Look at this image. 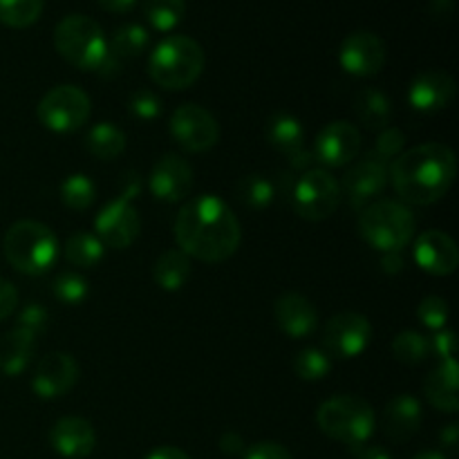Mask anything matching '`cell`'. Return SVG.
<instances>
[{"instance_id":"6da1fadb","label":"cell","mask_w":459,"mask_h":459,"mask_svg":"<svg viewBox=\"0 0 459 459\" xmlns=\"http://www.w3.org/2000/svg\"><path fill=\"white\" fill-rule=\"evenodd\" d=\"M175 240L188 258L211 264L224 263L240 247V220L222 197H193L175 218Z\"/></svg>"},{"instance_id":"7a4b0ae2","label":"cell","mask_w":459,"mask_h":459,"mask_svg":"<svg viewBox=\"0 0 459 459\" xmlns=\"http://www.w3.org/2000/svg\"><path fill=\"white\" fill-rule=\"evenodd\" d=\"M457 157L446 143H421L390 161V182L406 204L430 206L451 191Z\"/></svg>"},{"instance_id":"3957f363","label":"cell","mask_w":459,"mask_h":459,"mask_svg":"<svg viewBox=\"0 0 459 459\" xmlns=\"http://www.w3.org/2000/svg\"><path fill=\"white\" fill-rule=\"evenodd\" d=\"M204 49L191 36L175 34L155 45L148 58V74L164 90H186L204 70Z\"/></svg>"},{"instance_id":"277c9868","label":"cell","mask_w":459,"mask_h":459,"mask_svg":"<svg viewBox=\"0 0 459 459\" xmlns=\"http://www.w3.org/2000/svg\"><path fill=\"white\" fill-rule=\"evenodd\" d=\"M415 231V215L402 202L377 200L359 211V233L381 254H402L412 242Z\"/></svg>"},{"instance_id":"5b68a950","label":"cell","mask_w":459,"mask_h":459,"mask_svg":"<svg viewBox=\"0 0 459 459\" xmlns=\"http://www.w3.org/2000/svg\"><path fill=\"white\" fill-rule=\"evenodd\" d=\"M7 263L25 276H40L58 258V238L52 229L36 220H18L7 229L3 240Z\"/></svg>"},{"instance_id":"8992f818","label":"cell","mask_w":459,"mask_h":459,"mask_svg":"<svg viewBox=\"0 0 459 459\" xmlns=\"http://www.w3.org/2000/svg\"><path fill=\"white\" fill-rule=\"evenodd\" d=\"M316 424L327 437L345 444L354 451L366 446L368 439L375 433V411L370 403L361 397L343 394L323 402L316 411Z\"/></svg>"},{"instance_id":"52a82bcc","label":"cell","mask_w":459,"mask_h":459,"mask_svg":"<svg viewBox=\"0 0 459 459\" xmlns=\"http://www.w3.org/2000/svg\"><path fill=\"white\" fill-rule=\"evenodd\" d=\"M54 48L70 65L85 72H99L108 58V40L94 18L72 13L54 30Z\"/></svg>"},{"instance_id":"ba28073f","label":"cell","mask_w":459,"mask_h":459,"mask_svg":"<svg viewBox=\"0 0 459 459\" xmlns=\"http://www.w3.org/2000/svg\"><path fill=\"white\" fill-rule=\"evenodd\" d=\"M92 112L90 97L76 85H56L39 101L36 115L48 130L58 134L83 128Z\"/></svg>"},{"instance_id":"9c48e42d","label":"cell","mask_w":459,"mask_h":459,"mask_svg":"<svg viewBox=\"0 0 459 459\" xmlns=\"http://www.w3.org/2000/svg\"><path fill=\"white\" fill-rule=\"evenodd\" d=\"M291 200H294V209L300 218L309 220V222H323L339 209L341 184L336 182L330 170L309 169L296 182Z\"/></svg>"},{"instance_id":"30bf717a","label":"cell","mask_w":459,"mask_h":459,"mask_svg":"<svg viewBox=\"0 0 459 459\" xmlns=\"http://www.w3.org/2000/svg\"><path fill=\"white\" fill-rule=\"evenodd\" d=\"M390 182V164L379 160L372 152H368L363 160L352 164V169L345 173L341 184V195L348 197V204L354 211H363L368 204L379 200L384 195L385 186Z\"/></svg>"},{"instance_id":"8fae6325","label":"cell","mask_w":459,"mask_h":459,"mask_svg":"<svg viewBox=\"0 0 459 459\" xmlns=\"http://www.w3.org/2000/svg\"><path fill=\"white\" fill-rule=\"evenodd\" d=\"M170 134L186 152H204L218 143L220 126L206 108L184 103L170 117Z\"/></svg>"},{"instance_id":"7c38bea8","label":"cell","mask_w":459,"mask_h":459,"mask_svg":"<svg viewBox=\"0 0 459 459\" xmlns=\"http://www.w3.org/2000/svg\"><path fill=\"white\" fill-rule=\"evenodd\" d=\"M372 341V325L363 314L341 312L327 321L323 332L325 352L336 359H357Z\"/></svg>"},{"instance_id":"4fadbf2b","label":"cell","mask_w":459,"mask_h":459,"mask_svg":"<svg viewBox=\"0 0 459 459\" xmlns=\"http://www.w3.org/2000/svg\"><path fill=\"white\" fill-rule=\"evenodd\" d=\"M142 220L137 209L126 197L108 202L94 218V236L110 249H128L139 236Z\"/></svg>"},{"instance_id":"5bb4252c","label":"cell","mask_w":459,"mask_h":459,"mask_svg":"<svg viewBox=\"0 0 459 459\" xmlns=\"http://www.w3.org/2000/svg\"><path fill=\"white\" fill-rule=\"evenodd\" d=\"M361 152V133L350 121L339 119L321 128L314 139L312 155L327 169H341L357 160Z\"/></svg>"},{"instance_id":"9a60e30c","label":"cell","mask_w":459,"mask_h":459,"mask_svg":"<svg viewBox=\"0 0 459 459\" xmlns=\"http://www.w3.org/2000/svg\"><path fill=\"white\" fill-rule=\"evenodd\" d=\"M339 61L348 74L352 76H375L385 65V45L375 31H352L341 43Z\"/></svg>"},{"instance_id":"2e32d148","label":"cell","mask_w":459,"mask_h":459,"mask_svg":"<svg viewBox=\"0 0 459 459\" xmlns=\"http://www.w3.org/2000/svg\"><path fill=\"white\" fill-rule=\"evenodd\" d=\"M79 381V363L67 352H49L40 359L31 377V390L40 399H58Z\"/></svg>"},{"instance_id":"e0dca14e","label":"cell","mask_w":459,"mask_h":459,"mask_svg":"<svg viewBox=\"0 0 459 459\" xmlns=\"http://www.w3.org/2000/svg\"><path fill=\"white\" fill-rule=\"evenodd\" d=\"M148 188L152 195L161 202H182L191 195L193 188V169L184 157L169 152L157 164L152 166L151 178H148Z\"/></svg>"},{"instance_id":"ac0fdd59","label":"cell","mask_w":459,"mask_h":459,"mask_svg":"<svg viewBox=\"0 0 459 459\" xmlns=\"http://www.w3.org/2000/svg\"><path fill=\"white\" fill-rule=\"evenodd\" d=\"M267 139L276 151L290 160L291 169L309 170L314 164L312 151L305 148V130L299 117L291 112H276L267 121Z\"/></svg>"},{"instance_id":"d6986e66","label":"cell","mask_w":459,"mask_h":459,"mask_svg":"<svg viewBox=\"0 0 459 459\" xmlns=\"http://www.w3.org/2000/svg\"><path fill=\"white\" fill-rule=\"evenodd\" d=\"M457 83L448 72L426 70L412 79L408 88V103L417 112H439L453 103Z\"/></svg>"},{"instance_id":"ffe728a7","label":"cell","mask_w":459,"mask_h":459,"mask_svg":"<svg viewBox=\"0 0 459 459\" xmlns=\"http://www.w3.org/2000/svg\"><path fill=\"white\" fill-rule=\"evenodd\" d=\"M415 263L433 276H451L459 264V249L448 233L430 229L415 242Z\"/></svg>"},{"instance_id":"44dd1931","label":"cell","mask_w":459,"mask_h":459,"mask_svg":"<svg viewBox=\"0 0 459 459\" xmlns=\"http://www.w3.org/2000/svg\"><path fill=\"white\" fill-rule=\"evenodd\" d=\"M49 444L61 457L85 459L97 446V433L83 417H63L49 430Z\"/></svg>"},{"instance_id":"7402d4cb","label":"cell","mask_w":459,"mask_h":459,"mask_svg":"<svg viewBox=\"0 0 459 459\" xmlns=\"http://www.w3.org/2000/svg\"><path fill=\"white\" fill-rule=\"evenodd\" d=\"M273 316H276L282 334H287L290 339H307L318 327L316 307H314L307 296L296 294V291H290V294L281 296L276 300Z\"/></svg>"},{"instance_id":"603a6c76","label":"cell","mask_w":459,"mask_h":459,"mask_svg":"<svg viewBox=\"0 0 459 459\" xmlns=\"http://www.w3.org/2000/svg\"><path fill=\"white\" fill-rule=\"evenodd\" d=\"M421 420H424V412H421L420 399L412 394H397L385 403L381 421H384V433L393 442L402 444L415 437L417 430L421 429Z\"/></svg>"},{"instance_id":"cb8c5ba5","label":"cell","mask_w":459,"mask_h":459,"mask_svg":"<svg viewBox=\"0 0 459 459\" xmlns=\"http://www.w3.org/2000/svg\"><path fill=\"white\" fill-rule=\"evenodd\" d=\"M459 368L455 359H446L424 379V394L433 408L442 412L459 411Z\"/></svg>"},{"instance_id":"d4e9b609","label":"cell","mask_w":459,"mask_h":459,"mask_svg":"<svg viewBox=\"0 0 459 459\" xmlns=\"http://www.w3.org/2000/svg\"><path fill=\"white\" fill-rule=\"evenodd\" d=\"M36 350V336L13 327L0 339V372L4 377H21L30 366Z\"/></svg>"},{"instance_id":"484cf974","label":"cell","mask_w":459,"mask_h":459,"mask_svg":"<svg viewBox=\"0 0 459 459\" xmlns=\"http://www.w3.org/2000/svg\"><path fill=\"white\" fill-rule=\"evenodd\" d=\"M354 112L366 128L384 130L393 119V101L379 88H363L354 94Z\"/></svg>"},{"instance_id":"4316f807","label":"cell","mask_w":459,"mask_h":459,"mask_svg":"<svg viewBox=\"0 0 459 459\" xmlns=\"http://www.w3.org/2000/svg\"><path fill=\"white\" fill-rule=\"evenodd\" d=\"M191 258L179 249H169L155 260L152 278L164 291H179L191 278Z\"/></svg>"},{"instance_id":"83f0119b","label":"cell","mask_w":459,"mask_h":459,"mask_svg":"<svg viewBox=\"0 0 459 459\" xmlns=\"http://www.w3.org/2000/svg\"><path fill=\"white\" fill-rule=\"evenodd\" d=\"M83 146L94 160L112 161L126 151V134L112 121H101L88 130Z\"/></svg>"},{"instance_id":"f1b7e54d","label":"cell","mask_w":459,"mask_h":459,"mask_svg":"<svg viewBox=\"0 0 459 459\" xmlns=\"http://www.w3.org/2000/svg\"><path fill=\"white\" fill-rule=\"evenodd\" d=\"M65 260L74 267L81 269H94L103 260V254H106V247L99 240L94 233L88 231H76L72 233L65 240Z\"/></svg>"},{"instance_id":"f546056e","label":"cell","mask_w":459,"mask_h":459,"mask_svg":"<svg viewBox=\"0 0 459 459\" xmlns=\"http://www.w3.org/2000/svg\"><path fill=\"white\" fill-rule=\"evenodd\" d=\"M151 43L146 27L137 25V22H128V25L119 27L112 34V40L108 43V52L117 58V61H128V58L139 56L143 49Z\"/></svg>"},{"instance_id":"4dcf8cb0","label":"cell","mask_w":459,"mask_h":459,"mask_svg":"<svg viewBox=\"0 0 459 459\" xmlns=\"http://www.w3.org/2000/svg\"><path fill=\"white\" fill-rule=\"evenodd\" d=\"M143 16L157 31H173L186 13V0H142Z\"/></svg>"},{"instance_id":"1f68e13d","label":"cell","mask_w":459,"mask_h":459,"mask_svg":"<svg viewBox=\"0 0 459 459\" xmlns=\"http://www.w3.org/2000/svg\"><path fill=\"white\" fill-rule=\"evenodd\" d=\"M238 195L251 211H264L276 200V186L264 175L251 173L238 182Z\"/></svg>"},{"instance_id":"d6a6232c","label":"cell","mask_w":459,"mask_h":459,"mask_svg":"<svg viewBox=\"0 0 459 459\" xmlns=\"http://www.w3.org/2000/svg\"><path fill=\"white\" fill-rule=\"evenodd\" d=\"M45 0H0V22L12 30H25L40 18Z\"/></svg>"},{"instance_id":"836d02e7","label":"cell","mask_w":459,"mask_h":459,"mask_svg":"<svg viewBox=\"0 0 459 459\" xmlns=\"http://www.w3.org/2000/svg\"><path fill=\"white\" fill-rule=\"evenodd\" d=\"M393 357L403 366H420L430 357V339L415 330L399 332L393 341Z\"/></svg>"},{"instance_id":"e575fe53","label":"cell","mask_w":459,"mask_h":459,"mask_svg":"<svg viewBox=\"0 0 459 459\" xmlns=\"http://www.w3.org/2000/svg\"><path fill=\"white\" fill-rule=\"evenodd\" d=\"M97 200V186L92 179L83 173H74L63 179L61 202L70 211H88Z\"/></svg>"},{"instance_id":"d590c367","label":"cell","mask_w":459,"mask_h":459,"mask_svg":"<svg viewBox=\"0 0 459 459\" xmlns=\"http://www.w3.org/2000/svg\"><path fill=\"white\" fill-rule=\"evenodd\" d=\"M332 357L325 350L305 348L294 357V372L303 381H321L330 375Z\"/></svg>"},{"instance_id":"8d00e7d4","label":"cell","mask_w":459,"mask_h":459,"mask_svg":"<svg viewBox=\"0 0 459 459\" xmlns=\"http://www.w3.org/2000/svg\"><path fill=\"white\" fill-rule=\"evenodd\" d=\"M54 296L65 305H81L88 299V281L76 272H63L52 282Z\"/></svg>"},{"instance_id":"74e56055","label":"cell","mask_w":459,"mask_h":459,"mask_svg":"<svg viewBox=\"0 0 459 459\" xmlns=\"http://www.w3.org/2000/svg\"><path fill=\"white\" fill-rule=\"evenodd\" d=\"M417 318H420L421 325H426L429 330H444L448 323V303L442 296H426L420 303V307H417Z\"/></svg>"},{"instance_id":"f35d334b","label":"cell","mask_w":459,"mask_h":459,"mask_svg":"<svg viewBox=\"0 0 459 459\" xmlns=\"http://www.w3.org/2000/svg\"><path fill=\"white\" fill-rule=\"evenodd\" d=\"M403 148H406V134H403L399 128H390L388 126V128L381 130V134L377 137L372 155L390 164V161H394L399 155H402Z\"/></svg>"},{"instance_id":"ab89813d","label":"cell","mask_w":459,"mask_h":459,"mask_svg":"<svg viewBox=\"0 0 459 459\" xmlns=\"http://www.w3.org/2000/svg\"><path fill=\"white\" fill-rule=\"evenodd\" d=\"M130 115L142 121H152L161 115V99L151 90H137L128 101Z\"/></svg>"},{"instance_id":"60d3db41","label":"cell","mask_w":459,"mask_h":459,"mask_svg":"<svg viewBox=\"0 0 459 459\" xmlns=\"http://www.w3.org/2000/svg\"><path fill=\"white\" fill-rule=\"evenodd\" d=\"M48 325H49V314H48V309L39 303L25 305V307L21 309V314H18L16 327L30 332V334H34L36 339H39V336L48 330Z\"/></svg>"},{"instance_id":"b9f144b4","label":"cell","mask_w":459,"mask_h":459,"mask_svg":"<svg viewBox=\"0 0 459 459\" xmlns=\"http://www.w3.org/2000/svg\"><path fill=\"white\" fill-rule=\"evenodd\" d=\"M455 352H457V339H455V332L453 330H439L437 334L430 339V354H435V357H439L442 361H446V359H455Z\"/></svg>"},{"instance_id":"7bdbcfd3","label":"cell","mask_w":459,"mask_h":459,"mask_svg":"<svg viewBox=\"0 0 459 459\" xmlns=\"http://www.w3.org/2000/svg\"><path fill=\"white\" fill-rule=\"evenodd\" d=\"M242 459H294L282 444L278 442H258L242 453Z\"/></svg>"},{"instance_id":"ee69618b","label":"cell","mask_w":459,"mask_h":459,"mask_svg":"<svg viewBox=\"0 0 459 459\" xmlns=\"http://www.w3.org/2000/svg\"><path fill=\"white\" fill-rule=\"evenodd\" d=\"M18 307V291L9 281L0 278V321L12 316Z\"/></svg>"},{"instance_id":"f6af8a7d","label":"cell","mask_w":459,"mask_h":459,"mask_svg":"<svg viewBox=\"0 0 459 459\" xmlns=\"http://www.w3.org/2000/svg\"><path fill=\"white\" fill-rule=\"evenodd\" d=\"M220 451L227 453V455H242L247 448H245V442H242L240 435L233 433V430H229V433H224L222 437H220Z\"/></svg>"},{"instance_id":"bcb514c9","label":"cell","mask_w":459,"mask_h":459,"mask_svg":"<svg viewBox=\"0 0 459 459\" xmlns=\"http://www.w3.org/2000/svg\"><path fill=\"white\" fill-rule=\"evenodd\" d=\"M146 459H191V457L175 446H160V448H155L152 453H148Z\"/></svg>"},{"instance_id":"7dc6e473","label":"cell","mask_w":459,"mask_h":459,"mask_svg":"<svg viewBox=\"0 0 459 459\" xmlns=\"http://www.w3.org/2000/svg\"><path fill=\"white\" fill-rule=\"evenodd\" d=\"M134 3H137V0H99V4H101L106 12H112V13L130 12V9L134 7Z\"/></svg>"},{"instance_id":"c3c4849f","label":"cell","mask_w":459,"mask_h":459,"mask_svg":"<svg viewBox=\"0 0 459 459\" xmlns=\"http://www.w3.org/2000/svg\"><path fill=\"white\" fill-rule=\"evenodd\" d=\"M457 439H459V426L457 424H448L446 429L439 433V442H442L448 451H455Z\"/></svg>"},{"instance_id":"681fc988","label":"cell","mask_w":459,"mask_h":459,"mask_svg":"<svg viewBox=\"0 0 459 459\" xmlns=\"http://www.w3.org/2000/svg\"><path fill=\"white\" fill-rule=\"evenodd\" d=\"M354 453H357V459H393L381 446H359L354 448Z\"/></svg>"},{"instance_id":"f907efd6","label":"cell","mask_w":459,"mask_h":459,"mask_svg":"<svg viewBox=\"0 0 459 459\" xmlns=\"http://www.w3.org/2000/svg\"><path fill=\"white\" fill-rule=\"evenodd\" d=\"M139 191H142V182H139V175L128 173V178L124 179V191H121V197H126V200H133L134 195H139Z\"/></svg>"},{"instance_id":"816d5d0a","label":"cell","mask_w":459,"mask_h":459,"mask_svg":"<svg viewBox=\"0 0 459 459\" xmlns=\"http://www.w3.org/2000/svg\"><path fill=\"white\" fill-rule=\"evenodd\" d=\"M381 264H384V269L388 273H399L403 269V258L402 254H384Z\"/></svg>"},{"instance_id":"f5cc1de1","label":"cell","mask_w":459,"mask_h":459,"mask_svg":"<svg viewBox=\"0 0 459 459\" xmlns=\"http://www.w3.org/2000/svg\"><path fill=\"white\" fill-rule=\"evenodd\" d=\"M430 12H433L435 16H448V13L453 12V0H433Z\"/></svg>"},{"instance_id":"db71d44e","label":"cell","mask_w":459,"mask_h":459,"mask_svg":"<svg viewBox=\"0 0 459 459\" xmlns=\"http://www.w3.org/2000/svg\"><path fill=\"white\" fill-rule=\"evenodd\" d=\"M412 459H446V455H442V453H437V451H424Z\"/></svg>"}]
</instances>
